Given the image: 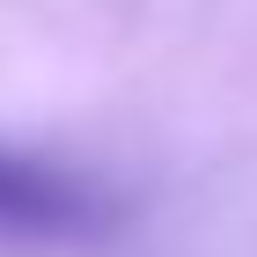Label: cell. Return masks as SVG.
I'll use <instances>...</instances> for the list:
<instances>
[{"mask_svg": "<svg viewBox=\"0 0 257 257\" xmlns=\"http://www.w3.org/2000/svg\"><path fill=\"white\" fill-rule=\"evenodd\" d=\"M125 235V198L96 169L0 140V242L8 250H96Z\"/></svg>", "mask_w": 257, "mask_h": 257, "instance_id": "1", "label": "cell"}]
</instances>
